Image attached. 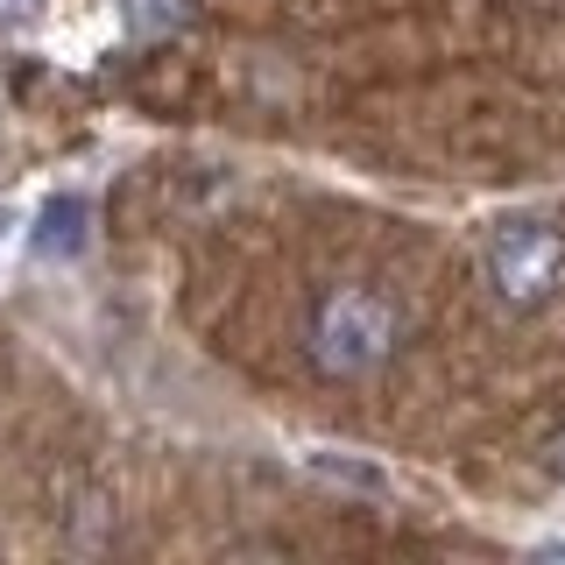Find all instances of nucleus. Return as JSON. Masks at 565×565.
Listing matches in <instances>:
<instances>
[{"instance_id": "nucleus-1", "label": "nucleus", "mask_w": 565, "mask_h": 565, "mask_svg": "<svg viewBox=\"0 0 565 565\" xmlns=\"http://www.w3.org/2000/svg\"><path fill=\"white\" fill-rule=\"evenodd\" d=\"M403 347V311L375 282H326L305 311V361L326 382H367L396 361Z\"/></svg>"}, {"instance_id": "nucleus-2", "label": "nucleus", "mask_w": 565, "mask_h": 565, "mask_svg": "<svg viewBox=\"0 0 565 565\" xmlns=\"http://www.w3.org/2000/svg\"><path fill=\"white\" fill-rule=\"evenodd\" d=\"M481 282L509 311H544L565 297V226L552 220H502L481 241Z\"/></svg>"}, {"instance_id": "nucleus-3", "label": "nucleus", "mask_w": 565, "mask_h": 565, "mask_svg": "<svg viewBox=\"0 0 565 565\" xmlns=\"http://www.w3.org/2000/svg\"><path fill=\"white\" fill-rule=\"evenodd\" d=\"M85 241H93V205L85 199H50L43 205V220H35V255H85Z\"/></svg>"}, {"instance_id": "nucleus-4", "label": "nucleus", "mask_w": 565, "mask_h": 565, "mask_svg": "<svg viewBox=\"0 0 565 565\" xmlns=\"http://www.w3.org/2000/svg\"><path fill=\"white\" fill-rule=\"evenodd\" d=\"M120 22L135 35H170L191 22V0H120Z\"/></svg>"}, {"instance_id": "nucleus-5", "label": "nucleus", "mask_w": 565, "mask_h": 565, "mask_svg": "<svg viewBox=\"0 0 565 565\" xmlns=\"http://www.w3.org/2000/svg\"><path fill=\"white\" fill-rule=\"evenodd\" d=\"M552 473H558V481H565V431L552 438Z\"/></svg>"}, {"instance_id": "nucleus-6", "label": "nucleus", "mask_w": 565, "mask_h": 565, "mask_svg": "<svg viewBox=\"0 0 565 565\" xmlns=\"http://www.w3.org/2000/svg\"><path fill=\"white\" fill-rule=\"evenodd\" d=\"M8 8H22V0H8Z\"/></svg>"}]
</instances>
